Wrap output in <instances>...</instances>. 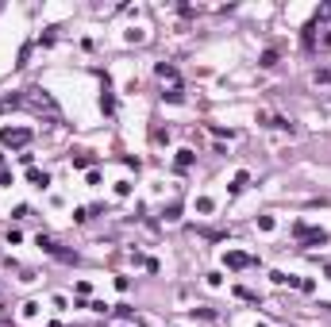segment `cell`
Masks as SVG:
<instances>
[{"label": "cell", "mask_w": 331, "mask_h": 327, "mask_svg": "<svg viewBox=\"0 0 331 327\" xmlns=\"http://www.w3.org/2000/svg\"><path fill=\"white\" fill-rule=\"evenodd\" d=\"M0 143H4V147H27L31 131L27 127H4V131H0Z\"/></svg>", "instance_id": "obj_1"}, {"label": "cell", "mask_w": 331, "mask_h": 327, "mask_svg": "<svg viewBox=\"0 0 331 327\" xmlns=\"http://www.w3.org/2000/svg\"><path fill=\"white\" fill-rule=\"evenodd\" d=\"M293 235L304 239V243H328V231H320V227H308V223H297V227H293Z\"/></svg>", "instance_id": "obj_2"}, {"label": "cell", "mask_w": 331, "mask_h": 327, "mask_svg": "<svg viewBox=\"0 0 331 327\" xmlns=\"http://www.w3.org/2000/svg\"><path fill=\"white\" fill-rule=\"evenodd\" d=\"M231 269H246V266H254V258L250 254H239V250H227V258H223Z\"/></svg>", "instance_id": "obj_3"}, {"label": "cell", "mask_w": 331, "mask_h": 327, "mask_svg": "<svg viewBox=\"0 0 331 327\" xmlns=\"http://www.w3.org/2000/svg\"><path fill=\"white\" fill-rule=\"evenodd\" d=\"M158 77H162V81H177V70H173L170 62H162V66H158Z\"/></svg>", "instance_id": "obj_4"}, {"label": "cell", "mask_w": 331, "mask_h": 327, "mask_svg": "<svg viewBox=\"0 0 331 327\" xmlns=\"http://www.w3.org/2000/svg\"><path fill=\"white\" fill-rule=\"evenodd\" d=\"M193 165V150H177V169H189Z\"/></svg>", "instance_id": "obj_5"}, {"label": "cell", "mask_w": 331, "mask_h": 327, "mask_svg": "<svg viewBox=\"0 0 331 327\" xmlns=\"http://www.w3.org/2000/svg\"><path fill=\"white\" fill-rule=\"evenodd\" d=\"M270 127H277V131H293V123H289L285 116H270Z\"/></svg>", "instance_id": "obj_6"}, {"label": "cell", "mask_w": 331, "mask_h": 327, "mask_svg": "<svg viewBox=\"0 0 331 327\" xmlns=\"http://www.w3.org/2000/svg\"><path fill=\"white\" fill-rule=\"evenodd\" d=\"M246 181H250L246 173H235V181H231V193H243V189H246Z\"/></svg>", "instance_id": "obj_7"}, {"label": "cell", "mask_w": 331, "mask_h": 327, "mask_svg": "<svg viewBox=\"0 0 331 327\" xmlns=\"http://www.w3.org/2000/svg\"><path fill=\"white\" fill-rule=\"evenodd\" d=\"M31 181H35L39 189H46V185H50V173H39V169H31Z\"/></svg>", "instance_id": "obj_8"}, {"label": "cell", "mask_w": 331, "mask_h": 327, "mask_svg": "<svg viewBox=\"0 0 331 327\" xmlns=\"http://www.w3.org/2000/svg\"><path fill=\"white\" fill-rule=\"evenodd\" d=\"M73 165H77V169H85V165H93V158H89V154H81V150H77V154H73Z\"/></svg>", "instance_id": "obj_9"}, {"label": "cell", "mask_w": 331, "mask_h": 327, "mask_svg": "<svg viewBox=\"0 0 331 327\" xmlns=\"http://www.w3.org/2000/svg\"><path fill=\"white\" fill-rule=\"evenodd\" d=\"M162 96H166L170 104H181V100H185V96H181V89H170V92H162Z\"/></svg>", "instance_id": "obj_10"}, {"label": "cell", "mask_w": 331, "mask_h": 327, "mask_svg": "<svg viewBox=\"0 0 331 327\" xmlns=\"http://www.w3.org/2000/svg\"><path fill=\"white\" fill-rule=\"evenodd\" d=\"M262 66H277V50H266L262 54Z\"/></svg>", "instance_id": "obj_11"}, {"label": "cell", "mask_w": 331, "mask_h": 327, "mask_svg": "<svg viewBox=\"0 0 331 327\" xmlns=\"http://www.w3.org/2000/svg\"><path fill=\"white\" fill-rule=\"evenodd\" d=\"M324 46H331V31H328V35H324Z\"/></svg>", "instance_id": "obj_12"}, {"label": "cell", "mask_w": 331, "mask_h": 327, "mask_svg": "<svg viewBox=\"0 0 331 327\" xmlns=\"http://www.w3.org/2000/svg\"><path fill=\"white\" fill-rule=\"evenodd\" d=\"M324 273H328V277H331V262H328V266H324Z\"/></svg>", "instance_id": "obj_13"}]
</instances>
